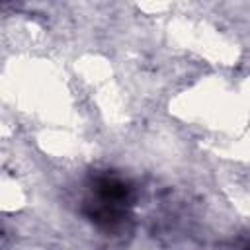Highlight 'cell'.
Returning <instances> with one entry per match:
<instances>
[{
  "mask_svg": "<svg viewBox=\"0 0 250 250\" xmlns=\"http://www.w3.org/2000/svg\"><path fill=\"white\" fill-rule=\"evenodd\" d=\"M94 193L96 199L109 203V205H119L125 207L129 205L131 197H133V189L127 182L113 178V176H100L94 182Z\"/></svg>",
  "mask_w": 250,
  "mask_h": 250,
  "instance_id": "1",
  "label": "cell"
},
{
  "mask_svg": "<svg viewBox=\"0 0 250 250\" xmlns=\"http://www.w3.org/2000/svg\"><path fill=\"white\" fill-rule=\"evenodd\" d=\"M244 250H250V244H248V246H246V248H244Z\"/></svg>",
  "mask_w": 250,
  "mask_h": 250,
  "instance_id": "2",
  "label": "cell"
}]
</instances>
